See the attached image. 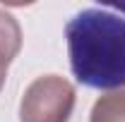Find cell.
Instances as JSON below:
<instances>
[{"mask_svg": "<svg viewBox=\"0 0 125 122\" xmlns=\"http://www.w3.org/2000/svg\"><path fill=\"white\" fill-rule=\"evenodd\" d=\"M70 70L79 84L99 91L125 89V19L87 7L65 24Z\"/></svg>", "mask_w": 125, "mask_h": 122, "instance_id": "1", "label": "cell"}, {"mask_svg": "<svg viewBox=\"0 0 125 122\" xmlns=\"http://www.w3.org/2000/svg\"><path fill=\"white\" fill-rule=\"evenodd\" d=\"M75 108V86L58 74L34 79L19 103V122H67Z\"/></svg>", "mask_w": 125, "mask_h": 122, "instance_id": "2", "label": "cell"}, {"mask_svg": "<svg viewBox=\"0 0 125 122\" xmlns=\"http://www.w3.org/2000/svg\"><path fill=\"white\" fill-rule=\"evenodd\" d=\"M19 48H22L19 22L10 12L0 10V72H7V67L17 58Z\"/></svg>", "mask_w": 125, "mask_h": 122, "instance_id": "3", "label": "cell"}, {"mask_svg": "<svg viewBox=\"0 0 125 122\" xmlns=\"http://www.w3.org/2000/svg\"><path fill=\"white\" fill-rule=\"evenodd\" d=\"M89 122H125V89L101 96L92 108Z\"/></svg>", "mask_w": 125, "mask_h": 122, "instance_id": "4", "label": "cell"}, {"mask_svg": "<svg viewBox=\"0 0 125 122\" xmlns=\"http://www.w3.org/2000/svg\"><path fill=\"white\" fill-rule=\"evenodd\" d=\"M5 79H7V72H0V89H2V84H5Z\"/></svg>", "mask_w": 125, "mask_h": 122, "instance_id": "5", "label": "cell"}, {"mask_svg": "<svg viewBox=\"0 0 125 122\" xmlns=\"http://www.w3.org/2000/svg\"><path fill=\"white\" fill-rule=\"evenodd\" d=\"M113 7H118L120 12H125V2H113Z\"/></svg>", "mask_w": 125, "mask_h": 122, "instance_id": "6", "label": "cell"}]
</instances>
